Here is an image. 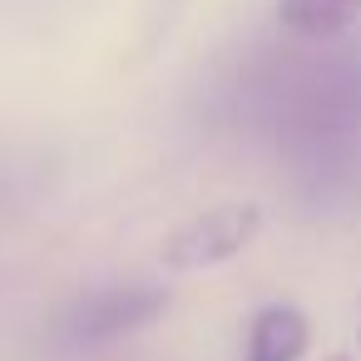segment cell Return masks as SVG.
<instances>
[{
  "label": "cell",
  "instance_id": "1",
  "mask_svg": "<svg viewBox=\"0 0 361 361\" xmlns=\"http://www.w3.org/2000/svg\"><path fill=\"white\" fill-rule=\"evenodd\" d=\"M169 307V292L154 282H124V287H99L90 297H80L65 312V341L75 346H99L114 336H129L139 326H149L159 312Z\"/></svg>",
  "mask_w": 361,
  "mask_h": 361
},
{
  "label": "cell",
  "instance_id": "2",
  "mask_svg": "<svg viewBox=\"0 0 361 361\" xmlns=\"http://www.w3.org/2000/svg\"><path fill=\"white\" fill-rule=\"evenodd\" d=\"M262 228V213L252 203H228V208H213L203 218H193L188 228H178L169 243H164V262L178 267V272H198V267H218L228 257H238Z\"/></svg>",
  "mask_w": 361,
  "mask_h": 361
},
{
  "label": "cell",
  "instance_id": "3",
  "mask_svg": "<svg viewBox=\"0 0 361 361\" xmlns=\"http://www.w3.org/2000/svg\"><path fill=\"white\" fill-rule=\"evenodd\" d=\"M312 341V326L297 307H262L247 331V356L243 361H302Z\"/></svg>",
  "mask_w": 361,
  "mask_h": 361
},
{
  "label": "cell",
  "instance_id": "4",
  "mask_svg": "<svg viewBox=\"0 0 361 361\" xmlns=\"http://www.w3.org/2000/svg\"><path fill=\"white\" fill-rule=\"evenodd\" d=\"M277 20L302 40H326L361 20V0H277Z\"/></svg>",
  "mask_w": 361,
  "mask_h": 361
},
{
  "label": "cell",
  "instance_id": "5",
  "mask_svg": "<svg viewBox=\"0 0 361 361\" xmlns=\"http://www.w3.org/2000/svg\"><path fill=\"white\" fill-rule=\"evenodd\" d=\"M326 361H351V356H346V351H331V356H326Z\"/></svg>",
  "mask_w": 361,
  "mask_h": 361
}]
</instances>
